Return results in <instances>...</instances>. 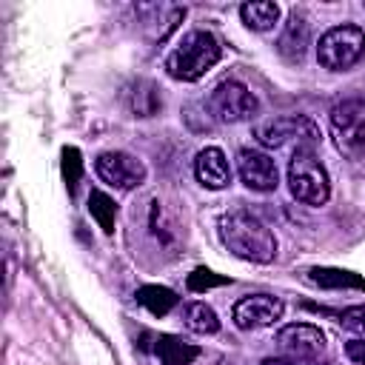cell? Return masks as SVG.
<instances>
[{"mask_svg": "<svg viewBox=\"0 0 365 365\" xmlns=\"http://www.w3.org/2000/svg\"><path fill=\"white\" fill-rule=\"evenodd\" d=\"M220 240L222 245L240 257V259H248V262H274L277 257V237L274 231L251 211L245 208H234L228 214H222L220 220Z\"/></svg>", "mask_w": 365, "mask_h": 365, "instance_id": "1", "label": "cell"}, {"mask_svg": "<svg viewBox=\"0 0 365 365\" xmlns=\"http://www.w3.org/2000/svg\"><path fill=\"white\" fill-rule=\"evenodd\" d=\"M220 54L222 51H220L217 37L211 31L194 29V31L182 34V40L168 51L165 71H168V77H174L180 83H194L220 63Z\"/></svg>", "mask_w": 365, "mask_h": 365, "instance_id": "2", "label": "cell"}, {"mask_svg": "<svg viewBox=\"0 0 365 365\" xmlns=\"http://www.w3.org/2000/svg\"><path fill=\"white\" fill-rule=\"evenodd\" d=\"M288 188L294 200L305 205H325L331 197V180L325 165L317 160L314 148H299L294 151L288 163Z\"/></svg>", "mask_w": 365, "mask_h": 365, "instance_id": "3", "label": "cell"}, {"mask_svg": "<svg viewBox=\"0 0 365 365\" xmlns=\"http://www.w3.org/2000/svg\"><path fill=\"white\" fill-rule=\"evenodd\" d=\"M365 57V31L354 23L328 29L317 43V63L328 71H348Z\"/></svg>", "mask_w": 365, "mask_h": 365, "instance_id": "4", "label": "cell"}, {"mask_svg": "<svg viewBox=\"0 0 365 365\" xmlns=\"http://www.w3.org/2000/svg\"><path fill=\"white\" fill-rule=\"evenodd\" d=\"M254 137L262 148H285L297 145L299 148H314L319 143V128L311 117L305 114H288V117H271L262 120L254 128Z\"/></svg>", "mask_w": 365, "mask_h": 365, "instance_id": "5", "label": "cell"}, {"mask_svg": "<svg viewBox=\"0 0 365 365\" xmlns=\"http://www.w3.org/2000/svg\"><path fill=\"white\" fill-rule=\"evenodd\" d=\"M331 137L348 160L365 157V100L351 97L331 108Z\"/></svg>", "mask_w": 365, "mask_h": 365, "instance_id": "6", "label": "cell"}, {"mask_svg": "<svg viewBox=\"0 0 365 365\" xmlns=\"http://www.w3.org/2000/svg\"><path fill=\"white\" fill-rule=\"evenodd\" d=\"M205 108L214 120L220 123H242L251 120L259 108V100L254 97V91L248 86H242L240 80H222L205 100Z\"/></svg>", "mask_w": 365, "mask_h": 365, "instance_id": "7", "label": "cell"}, {"mask_svg": "<svg viewBox=\"0 0 365 365\" xmlns=\"http://www.w3.org/2000/svg\"><path fill=\"white\" fill-rule=\"evenodd\" d=\"M94 171L106 185H111L117 191H134L137 185L145 182L143 160H137L134 154H125V151H103L94 160Z\"/></svg>", "mask_w": 365, "mask_h": 365, "instance_id": "8", "label": "cell"}, {"mask_svg": "<svg viewBox=\"0 0 365 365\" xmlns=\"http://www.w3.org/2000/svg\"><path fill=\"white\" fill-rule=\"evenodd\" d=\"M285 311V302L274 294H245L234 302L231 319L240 331H259L274 325Z\"/></svg>", "mask_w": 365, "mask_h": 365, "instance_id": "9", "label": "cell"}, {"mask_svg": "<svg viewBox=\"0 0 365 365\" xmlns=\"http://www.w3.org/2000/svg\"><path fill=\"white\" fill-rule=\"evenodd\" d=\"M277 348L282 351V356L319 362V356L325 354V334L311 322H291L277 331Z\"/></svg>", "mask_w": 365, "mask_h": 365, "instance_id": "10", "label": "cell"}, {"mask_svg": "<svg viewBox=\"0 0 365 365\" xmlns=\"http://www.w3.org/2000/svg\"><path fill=\"white\" fill-rule=\"evenodd\" d=\"M237 171H240V180L245 188L251 191H274L279 185V171H277V163L265 154V151H254V148H240L237 154Z\"/></svg>", "mask_w": 365, "mask_h": 365, "instance_id": "11", "label": "cell"}, {"mask_svg": "<svg viewBox=\"0 0 365 365\" xmlns=\"http://www.w3.org/2000/svg\"><path fill=\"white\" fill-rule=\"evenodd\" d=\"M194 177L202 188L211 191H222L231 185V165L228 157L222 154V148L217 145H205L202 151H197L194 157Z\"/></svg>", "mask_w": 365, "mask_h": 365, "instance_id": "12", "label": "cell"}, {"mask_svg": "<svg viewBox=\"0 0 365 365\" xmlns=\"http://www.w3.org/2000/svg\"><path fill=\"white\" fill-rule=\"evenodd\" d=\"M308 43H311V26H308L305 14L291 11V14H288V23H285V29H282V34H279V43H277L279 54H282L285 60H291V63H294V60H302L305 51H308Z\"/></svg>", "mask_w": 365, "mask_h": 365, "instance_id": "13", "label": "cell"}, {"mask_svg": "<svg viewBox=\"0 0 365 365\" xmlns=\"http://www.w3.org/2000/svg\"><path fill=\"white\" fill-rule=\"evenodd\" d=\"M125 106L134 117H154L163 108L160 88L151 80H137L125 88Z\"/></svg>", "mask_w": 365, "mask_h": 365, "instance_id": "14", "label": "cell"}, {"mask_svg": "<svg viewBox=\"0 0 365 365\" xmlns=\"http://www.w3.org/2000/svg\"><path fill=\"white\" fill-rule=\"evenodd\" d=\"M308 282L317 288H328V291H339V288L365 291V279L354 271H345V268H311Z\"/></svg>", "mask_w": 365, "mask_h": 365, "instance_id": "15", "label": "cell"}, {"mask_svg": "<svg viewBox=\"0 0 365 365\" xmlns=\"http://www.w3.org/2000/svg\"><path fill=\"white\" fill-rule=\"evenodd\" d=\"M157 356L163 365H191L197 356H200V348L180 339V336H171V334H163L157 336V345H154Z\"/></svg>", "mask_w": 365, "mask_h": 365, "instance_id": "16", "label": "cell"}, {"mask_svg": "<svg viewBox=\"0 0 365 365\" xmlns=\"http://www.w3.org/2000/svg\"><path fill=\"white\" fill-rule=\"evenodd\" d=\"M240 17L251 31H271L279 20V6L271 0H251L240 6Z\"/></svg>", "mask_w": 365, "mask_h": 365, "instance_id": "17", "label": "cell"}, {"mask_svg": "<svg viewBox=\"0 0 365 365\" xmlns=\"http://www.w3.org/2000/svg\"><path fill=\"white\" fill-rule=\"evenodd\" d=\"M137 302L148 311V314H154V317H165L174 305H177V294L171 291V288H165V285H143V288H137Z\"/></svg>", "mask_w": 365, "mask_h": 365, "instance_id": "18", "label": "cell"}, {"mask_svg": "<svg viewBox=\"0 0 365 365\" xmlns=\"http://www.w3.org/2000/svg\"><path fill=\"white\" fill-rule=\"evenodd\" d=\"M182 319H185V328L200 334V336H208V334L220 331V319H217L214 308L205 305V302H188L185 311H182Z\"/></svg>", "mask_w": 365, "mask_h": 365, "instance_id": "19", "label": "cell"}, {"mask_svg": "<svg viewBox=\"0 0 365 365\" xmlns=\"http://www.w3.org/2000/svg\"><path fill=\"white\" fill-rule=\"evenodd\" d=\"M88 211H91V217L97 220V225H100L106 234L114 231L117 205H114V200H111L106 191H91V194H88Z\"/></svg>", "mask_w": 365, "mask_h": 365, "instance_id": "20", "label": "cell"}, {"mask_svg": "<svg viewBox=\"0 0 365 365\" xmlns=\"http://www.w3.org/2000/svg\"><path fill=\"white\" fill-rule=\"evenodd\" d=\"M80 177H83V157H80V151L74 145H66L63 148V180H66L68 194H74Z\"/></svg>", "mask_w": 365, "mask_h": 365, "instance_id": "21", "label": "cell"}, {"mask_svg": "<svg viewBox=\"0 0 365 365\" xmlns=\"http://www.w3.org/2000/svg\"><path fill=\"white\" fill-rule=\"evenodd\" d=\"M225 282H228V277H220V274H214V271H208V268H194V271L188 274V288L197 291V294H202V291H208V288H220V285H225Z\"/></svg>", "mask_w": 365, "mask_h": 365, "instance_id": "22", "label": "cell"}, {"mask_svg": "<svg viewBox=\"0 0 365 365\" xmlns=\"http://www.w3.org/2000/svg\"><path fill=\"white\" fill-rule=\"evenodd\" d=\"M339 325L348 328V331H354V334H359V336H365V305H351V308H345V311L339 314Z\"/></svg>", "mask_w": 365, "mask_h": 365, "instance_id": "23", "label": "cell"}, {"mask_svg": "<svg viewBox=\"0 0 365 365\" xmlns=\"http://www.w3.org/2000/svg\"><path fill=\"white\" fill-rule=\"evenodd\" d=\"M345 354H348L351 362L365 365V339H351V342H345Z\"/></svg>", "mask_w": 365, "mask_h": 365, "instance_id": "24", "label": "cell"}, {"mask_svg": "<svg viewBox=\"0 0 365 365\" xmlns=\"http://www.w3.org/2000/svg\"><path fill=\"white\" fill-rule=\"evenodd\" d=\"M259 365H319V362H305V359H291V356H268Z\"/></svg>", "mask_w": 365, "mask_h": 365, "instance_id": "25", "label": "cell"}]
</instances>
